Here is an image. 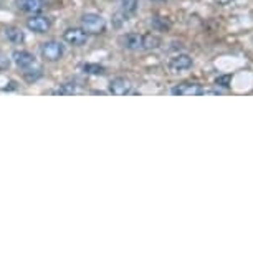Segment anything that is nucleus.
I'll return each instance as SVG.
<instances>
[{
    "label": "nucleus",
    "mask_w": 253,
    "mask_h": 253,
    "mask_svg": "<svg viewBox=\"0 0 253 253\" xmlns=\"http://www.w3.org/2000/svg\"><path fill=\"white\" fill-rule=\"evenodd\" d=\"M132 91V83L126 78H114L109 83V93L114 96H126Z\"/></svg>",
    "instance_id": "obj_7"
},
{
    "label": "nucleus",
    "mask_w": 253,
    "mask_h": 253,
    "mask_svg": "<svg viewBox=\"0 0 253 253\" xmlns=\"http://www.w3.org/2000/svg\"><path fill=\"white\" fill-rule=\"evenodd\" d=\"M218 3H227V2H230V0H217Z\"/></svg>",
    "instance_id": "obj_17"
},
{
    "label": "nucleus",
    "mask_w": 253,
    "mask_h": 253,
    "mask_svg": "<svg viewBox=\"0 0 253 253\" xmlns=\"http://www.w3.org/2000/svg\"><path fill=\"white\" fill-rule=\"evenodd\" d=\"M192 65H194L192 56H189L185 53L175 55L169 60V70L172 71V73H180V71H184V70H189V68H192Z\"/></svg>",
    "instance_id": "obj_6"
},
{
    "label": "nucleus",
    "mask_w": 253,
    "mask_h": 253,
    "mask_svg": "<svg viewBox=\"0 0 253 253\" xmlns=\"http://www.w3.org/2000/svg\"><path fill=\"white\" fill-rule=\"evenodd\" d=\"M121 8L126 15L134 13L137 10V0H121Z\"/></svg>",
    "instance_id": "obj_12"
},
{
    "label": "nucleus",
    "mask_w": 253,
    "mask_h": 253,
    "mask_svg": "<svg viewBox=\"0 0 253 253\" xmlns=\"http://www.w3.org/2000/svg\"><path fill=\"white\" fill-rule=\"evenodd\" d=\"M7 68H8V58H5V56L0 53V71H3Z\"/></svg>",
    "instance_id": "obj_16"
},
{
    "label": "nucleus",
    "mask_w": 253,
    "mask_h": 253,
    "mask_svg": "<svg viewBox=\"0 0 253 253\" xmlns=\"http://www.w3.org/2000/svg\"><path fill=\"white\" fill-rule=\"evenodd\" d=\"M12 58H13V61H15V65L18 66V68H23V70L32 68L37 61L35 56L27 50H15L12 53Z\"/></svg>",
    "instance_id": "obj_9"
},
{
    "label": "nucleus",
    "mask_w": 253,
    "mask_h": 253,
    "mask_svg": "<svg viewBox=\"0 0 253 253\" xmlns=\"http://www.w3.org/2000/svg\"><path fill=\"white\" fill-rule=\"evenodd\" d=\"M63 40L73 46H83L88 42V33L83 28H66L63 32Z\"/></svg>",
    "instance_id": "obj_5"
},
{
    "label": "nucleus",
    "mask_w": 253,
    "mask_h": 253,
    "mask_svg": "<svg viewBox=\"0 0 253 253\" xmlns=\"http://www.w3.org/2000/svg\"><path fill=\"white\" fill-rule=\"evenodd\" d=\"M119 43H121L126 50L132 51H142V50H156L159 48L162 40L157 35L152 33H126L119 38Z\"/></svg>",
    "instance_id": "obj_1"
},
{
    "label": "nucleus",
    "mask_w": 253,
    "mask_h": 253,
    "mask_svg": "<svg viewBox=\"0 0 253 253\" xmlns=\"http://www.w3.org/2000/svg\"><path fill=\"white\" fill-rule=\"evenodd\" d=\"M81 28L88 35L89 33L91 35H99V33H104V30H106V20L98 13H84L81 17Z\"/></svg>",
    "instance_id": "obj_2"
},
{
    "label": "nucleus",
    "mask_w": 253,
    "mask_h": 253,
    "mask_svg": "<svg viewBox=\"0 0 253 253\" xmlns=\"http://www.w3.org/2000/svg\"><path fill=\"white\" fill-rule=\"evenodd\" d=\"M5 37L12 42V43H17V45L25 40V33H23L18 27H7L5 28Z\"/></svg>",
    "instance_id": "obj_11"
},
{
    "label": "nucleus",
    "mask_w": 253,
    "mask_h": 253,
    "mask_svg": "<svg viewBox=\"0 0 253 253\" xmlns=\"http://www.w3.org/2000/svg\"><path fill=\"white\" fill-rule=\"evenodd\" d=\"M83 71H84V73H89V75H103L104 68H103V66H99V65L86 63V65H83Z\"/></svg>",
    "instance_id": "obj_13"
},
{
    "label": "nucleus",
    "mask_w": 253,
    "mask_h": 253,
    "mask_svg": "<svg viewBox=\"0 0 253 253\" xmlns=\"http://www.w3.org/2000/svg\"><path fill=\"white\" fill-rule=\"evenodd\" d=\"M215 84L217 86H222V88H230L232 84V75H222L218 76L215 80Z\"/></svg>",
    "instance_id": "obj_14"
},
{
    "label": "nucleus",
    "mask_w": 253,
    "mask_h": 253,
    "mask_svg": "<svg viewBox=\"0 0 253 253\" xmlns=\"http://www.w3.org/2000/svg\"><path fill=\"white\" fill-rule=\"evenodd\" d=\"M75 91H76V89H75L73 84H63L61 88L56 89L55 94H73Z\"/></svg>",
    "instance_id": "obj_15"
},
{
    "label": "nucleus",
    "mask_w": 253,
    "mask_h": 253,
    "mask_svg": "<svg viewBox=\"0 0 253 253\" xmlns=\"http://www.w3.org/2000/svg\"><path fill=\"white\" fill-rule=\"evenodd\" d=\"M170 93L174 96H202V94H205V89L199 83H180L177 86H174Z\"/></svg>",
    "instance_id": "obj_4"
},
{
    "label": "nucleus",
    "mask_w": 253,
    "mask_h": 253,
    "mask_svg": "<svg viewBox=\"0 0 253 253\" xmlns=\"http://www.w3.org/2000/svg\"><path fill=\"white\" fill-rule=\"evenodd\" d=\"M40 51H42V56H43L46 61H58L61 56H63L65 48L60 42L50 40V42H45V43L40 46Z\"/></svg>",
    "instance_id": "obj_3"
},
{
    "label": "nucleus",
    "mask_w": 253,
    "mask_h": 253,
    "mask_svg": "<svg viewBox=\"0 0 253 253\" xmlns=\"http://www.w3.org/2000/svg\"><path fill=\"white\" fill-rule=\"evenodd\" d=\"M15 3L25 13H38L45 7V0H15Z\"/></svg>",
    "instance_id": "obj_10"
},
{
    "label": "nucleus",
    "mask_w": 253,
    "mask_h": 253,
    "mask_svg": "<svg viewBox=\"0 0 253 253\" xmlns=\"http://www.w3.org/2000/svg\"><path fill=\"white\" fill-rule=\"evenodd\" d=\"M51 27V20L48 17L45 15H35V17H30L27 20V28L32 32H37V33H45L48 32Z\"/></svg>",
    "instance_id": "obj_8"
}]
</instances>
